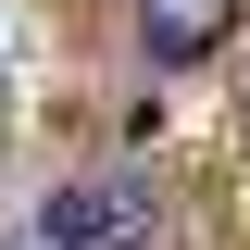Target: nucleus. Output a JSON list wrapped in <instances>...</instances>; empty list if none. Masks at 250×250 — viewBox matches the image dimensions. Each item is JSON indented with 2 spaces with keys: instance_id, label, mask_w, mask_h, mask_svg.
Returning a JSON list of instances; mask_svg holds the SVG:
<instances>
[{
  "instance_id": "nucleus-3",
  "label": "nucleus",
  "mask_w": 250,
  "mask_h": 250,
  "mask_svg": "<svg viewBox=\"0 0 250 250\" xmlns=\"http://www.w3.org/2000/svg\"><path fill=\"white\" fill-rule=\"evenodd\" d=\"M13 250H50V238H13Z\"/></svg>"
},
{
  "instance_id": "nucleus-1",
  "label": "nucleus",
  "mask_w": 250,
  "mask_h": 250,
  "mask_svg": "<svg viewBox=\"0 0 250 250\" xmlns=\"http://www.w3.org/2000/svg\"><path fill=\"white\" fill-rule=\"evenodd\" d=\"M25 238H50V250H150V200H138L125 175H75V188L38 200Z\"/></svg>"
},
{
  "instance_id": "nucleus-2",
  "label": "nucleus",
  "mask_w": 250,
  "mask_h": 250,
  "mask_svg": "<svg viewBox=\"0 0 250 250\" xmlns=\"http://www.w3.org/2000/svg\"><path fill=\"white\" fill-rule=\"evenodd\" d=\"M225 25H238V0H138V50H150V62L225 50Z\"/></svg>"
}]
</instances>
